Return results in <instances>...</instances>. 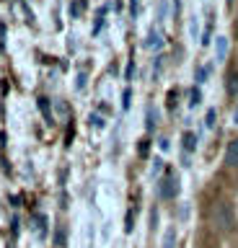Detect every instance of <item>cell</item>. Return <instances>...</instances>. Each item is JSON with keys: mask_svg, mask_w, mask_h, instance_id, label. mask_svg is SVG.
<instances>
[{"mask_svg": "<svg viewBox=\"0 0 238 248\" xmlns=\"http://www.w3.org/2000/svg\"><path fill=\"white\" fill-rule=\"evenodd\" d=\"M75 88H78V91L86 88V73H80V75H78V83H75Z\"/></svg>", "mask_w": 238, "mask_h": 248, "instance_id": "ac0fdd59", "label": "cell"}, {"mask_svg": "<svg viewBox=\"0 0 238 248\" xmlns=\"http://www.w3.org/2000/svg\"><path fill=\"white\" fill-rule=\"evenodd\" d=\"M215 49H218V62H225V57H228V36H218Z\"/></svg>", "mask_w": 238, "mask_h": 248, "instance_id": "5b68a950", "label": "cell"}, {"mask_svg": "<svg viewBox=\"0 0 238 248\" xmlns=\"http://www.w3.org/2000/svg\"><path fill=\"white\" fill-rule=\"evenodd\" d=\"M39 108H42V114H44V119H47L52 124V111H49V98H39Z\"/></svg>", "mask_w": 238, "mask_h": 248, "instance_id": "30bf717a", "label": "cell"}, {"mask_svg": "<svg viewBox=\"0 0 238 248\" xmlns=\"http://www.w3.org/2000/svg\"><path fill=\"white\" fill-rule=\"evenodd\" d=\"M129 104H132V91H125V93H122V108H125V111H127V108H129Z\"/></svg>", "mask_w": 238, "mask_h": 248, "instance_id": "5bb4252c", "label": "cell"}, {"mask_svg": "<svg viewBox=\"0 0 238 248\" xmlns=\"http://www.w3.org/2000/svg\"><path fill=\"white\" fill-rule=\"evenodd\" d=\"M143 46H145L148 52H158L160 46H163V36H160V31H158V29H153L150 34H148V39L143 42Z\"/></svg>", "mask_w": 238, "mask_h": 248, "instance_id": "3957f363", "label": "cell"}, {"mask_svg": "<svg viewBox=\"0 0 238 248\" xmlns=\"http://www.w3.org/2000/svg\"><path fill=\"white\" fill-rule=\"evenodd\" d=\"M160 248H176V230L168 228L166 235H163V243H160Z\"/></svg>", "mask_w": 238, "mask_h": 248, "instance_id": "52a82bcc", "label": "cell"}, {"mask_svg": "<svg viewBox=\"0 0 238 248\" xmlns=\"http://www.w3.org/2000/svg\"><path fill=\"white\" fill-rule=\"evenodd\" d=\"M156 124H158V111L156 106H148V132L156 129Z\"/></svg>", "mask_w": 238, "mask_h": 248, "instance_id": "9c48e42d", "label": "cell"}, {"mask_svg": "<svg viewBox=\"0 0 238 248\" xmlns=\"http://www.w3.org/2000/svg\"><path fill=\"white\" fill-rule=\"evenodd\" d=\"M233 124L238 127V106H236V111H233Z\"/></svg>", "mask_w": 238, "mask_h": 248, "instance_id": "7402d4cb", "label": "cell"}, {"mask_svg": "<svg viewBox=\"0 0 238 248\" xmlns=\"http://www.w3.org/2000/svg\"><path fill=\"white\" fill-rule=\"evenodd\" d=\"M210 73H212V67H210V65H202V67H197V75H194V80H197L199 85H202V83L207 80V78H210Z\"/></svg>", "mask_w": 238, "mask_h": 248, "instance_id": "ba28073f", "label": "cell"}, {"mask_svg": "<svg viewBox=\"0 0 238 248\" xmlns=\"http://www.w3.org/2000/svg\"><path fill=\"white\" fill-rule=\"evenodd\" d=\"M215 119H218V111H215V108H207V116H205V127H207V129H212V127H215Z\"/></svg>", "mask_w": 238, "mask_h": 248, "instance_id": "8fae6325", "label": "cell"}, {"mask_svg": "<svg viewBox=\"0 0 238 248\" xmlns=\"http://www.w3.org/2000/svg\"><path fill=\"white\" fill-rule=\"evenodd\" d=\"M158 147H160L163 153H168V150H171V142H168V137H160V140H158Z\"/></svg>", "mask_w": 238, "mask_h": 248, "instance_id": "2e32d148", "label": "cell"}, {"mask_svg": "<svg viewBox=\"0 0 238 248\" xmlns=\"http://www.w3.org/2000/svg\"><path fill=\"white\" fill-rule=\"evenodd\" d=\"M129 5H132V16H137V5H140V0H129Z\"/></svg>", "mask_w": 238, "mask_h": 248, "instance_id": "44dd1931", "label": "cell"}, {"mask_svg": "<svg viewBox=\"0 0 238 248\" xmlns=\"http://www.w3.org/2000/svg\"><path fill=\"white\" fill-rule=\"evenodd\" d=\"M132 220H135V215H132V212H127V225H125V230H127V232L135 228V225H132Z\"/></svg>", "mask_w": 238, "mask_h": 248, "instance_id": "d6986e66", "label": "cell"}, {"mask_svg": "<svg viewBox=\"0 0 238 248\" xmlns=\"http://www.w3.org/2000/svg\"><path fill=\"white\" fill-rule=\"evenodd\" d=\"M225 163H228V166H233V168H238V137L228 145V150H225Z\"/></svg>", "mask_w": 238, "mask_h": 248, "instance_id": "277c9868", "label": "cell"}, {"mask_svg": "<svg viewBox=\"0 0 238 248\" xmlns=\"http://www.w3.org/2000/svg\"><path fill=\"white\" fill-rule=\"evenodd\" d=\"M197 31H199V21H197V16H191L189 18V34L197 36Z\"/></svg>", "mask_w": 238, "mask_h": 248, "instance_id": "9a60e30c", "label": "cell"}, {"mask_svg": "<svg viewBox=\"0 0 238 248\" xmlns=\"http://www.w3.org/2000/svg\"><path fill=\"white\" fill-rule=\"evenodd\" d=\"M225 88H228V93H238V73L228 78V83H225Z\"/></svg>", "mask_w": 238, "mask_h": 248, "instance_id": "7c38bea8", "label": "cell"}, {"mask_svg": "<svg viewBox=\"0 0 238 248\" xmlns=\"http://www.w3.org/2000/svg\"><path fill=\"white\" fill-rule=\"evenodd\" d=\"M199 101H202V96H199V88H191V91H189V106H199Z\"/></svg>", "mask_w": 238, "mask_h": 248, "instance_id": "4fadbf2b", "label": "cell"}, {"mask_svg": "<svg viewBox=\"0 0 238 248\" xmlns=\"http://www.w3.org/2000/svg\"><path fill=\"white\" fill-rule=\"evenodd\" d=\"M160 18H168V5L160 3Z\"/></svg>", "mask_w": 238, "mask_h": 248, "instance_id": "ffe728a7", "label": "cell"}, {"mask_svg": "<svg viewBox=\"0 0 238 248\" xmlns=\"http://www.w3.org/2000/svg\"><path fill=\"white\" fill-rule=\"evenodd\" d=\"M230 222H233V217H230L228 207L220 204L218 209H215V225H218L220 230H225V228H230Z\"/></svg>", "mask_w": 238, "mask_h": 248, "instance_id": "7a4b0ae2", "label": "cell"}, {"mask_svg": "<svg viewBox=\"0 0 238 248\" xmlns=\"http://www.w3.org/2000/svg\"><path fill=\"white\" fill-rule=\"evenodd\" d=\"M91 124H94V127H104V119L98 114H91Z\"/></svg>", "mask_w": 238, "mask_h": 248, "instance_id": "e0dca14e", "label": "cell"}, {"mask_svg": "<svg viewBox=\"0 0 238 248\" xmlns=\"http://www.w3.org/2000/svg\"><path fill=\"white\" fill-rule=\"evenodd\" d=\"M181 145H184V153H191L197 147V135H194V132H184V135H181Z\"/></svg>", "mask_w": 238, "mask_h": 248, "instance_id": "8992f818", "label": "cell"}, {"mask_svg": "<svg viewBox=\"0 0 238 248\" xmlns=\"http://www.w3.org/2000/svg\"><path fill=\"white\" fill-rule=\"evenodd\" d=\"M176 194H179V178L174 173H168L160 178V186H158V197L160 199H174Z\"/></svg>", "mask_w": 238, "mask_h": 248, "instance_id": "6da1fadb", "label": "cell"}]
</instances>
